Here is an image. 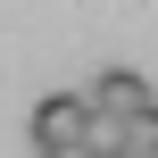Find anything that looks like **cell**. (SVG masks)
Masks as SVG:
<instances>
[{
    "label": "cell",
    "instance_id": "obj_1",
    "mask_svg": "<svg viewBox=\"0 0 158 158\" xmlns=\"http://www.w3.org/2000/svg\"><path fill=\"white\" fill-rule=\"evenodd\" d=\"M83 133H92V108H83V92H50V100H33V150L83 142Z\"/></svg>",
    "mask_w": 158,
    "mask_h": 158
},
{
    "label": "cell",
    "instance_id": "obj_2",
    "mask_svg": "<svg viewBox=\"0 0 158 158\" xmlns=\"http://www.w3.org/2000/svg\"><path fill=\"white\" fill-rule=\"evenodd\" d=\"M83 108H92V117H133V108H150V83H142L133 67H100V83L83 92Z\"/></svg>",
    "mask_w": 158,
    "mask_h": 158
},
{
    "label": "cell",
    "instance_id": "obj_4",
    "mask_svg": "<svg viewBox=\"0 0 158 158\" xmlns=\"http://www.w3.org/2000/svg\"><path fill=\"white\" fill-rule=\"evenodd\" d=\"M33 158H92V142H58V150H33Z\"/></svg>",
    "mask_w": 158,
    "mask_h": 158
},
{
    "label": "cell",
    "instance_id": "obj_3",
    "mask_svg": "<svg viewBox=\"0 0 158 158\" xmlns=\"http://www.w3.org/2000/svg\"><path fill=\"white\" fill-rule=\"evenodd\" d=\"M117 158H158V100L133 108V117H117Z\"/></svg>",
    "mask_w": 158,
    "mask_h": 158
}]
</instances>
